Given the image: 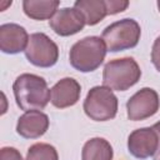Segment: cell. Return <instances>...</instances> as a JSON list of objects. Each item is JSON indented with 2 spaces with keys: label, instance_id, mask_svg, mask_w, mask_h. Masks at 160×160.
Instances as JSON below:
<instances>
[{
  "label": "cell",
  "instance_id": "cell-17",
  "mask_svg": "<svg viewBox=\"0 0 160 160\" xmlns=\"http://www.w3.org/2000/svg\"><path fill=\"white\" fill-rule=\"evenodd\" d=\"M105 6L108 15H115L122 12L129 6V1L126 0H105Z\"/></svg>",
  "mask_w": 160,
  "mask_h": 160
},
{
  "label": "cell",
  "instance_id": "cell-13",
  "mask_svg": "<svg viewBox=\"0 0 160 160\" xmlns=\"http://www.w3.org/2000/svg\"><path fill=\"white\" fill-rule=\"evenodd\" d=\"M59 0H24L22 10L25 15L32 20L51 19L59 10Z\"/></svg>",
  "mask_w": 160,
  "mask_h": 160
},
{
  "label": "cell",
  "instance_id": "cell-20",
  "mask_svg": "<svg viewBox=\"0 0 160 160\" xmlns=\"http://www.w3.org/2000/svg\"><path fill=\"white\" fill-rule=\"evenodd\" d=\"M158 9H159V11H160V0L158 1Z\"/></svg>",
  "mask_w": 160,
  "mask_h": 160
},
{
  "label": "cell",
  "instance_id": "cell-6",
  "mask_svg": "<svg viewBox=\"0 0 160 160\" xmlns=\"http://www.w3.org/2000/svg\"><path fill=\"white\" fill-rule=\"evenodd\" d=\"M129 152L140 160L160 158V121L152 126L134 130L128 138Z\"/></svg>",
  "mask_w": 160,
  "mask_h": 160
},
{
  "label": "cell",
  "instance_id": "cell-8",
  "mask_svg": "<svg viewBox=\"0 0 160 160\" xmlns=\"http://www.w3.org/2000/svg\"><path fill=\"white\" fill-rule=\"evenodd\" d=\"M160 108L158 92L151 88H142L136 91L126 102L128 119L140 121L154 116Z\"/></svg>",
  "mask_w": 160,
  "mask_h": 160
},
{
  "label": "cell",
  "instance_id": "cell-15",
  "mask_svg": "<svg viewBox=\"0 0 160 160\" xmlns=\"http://www.w3.org/2000/svg\"><path fill=\"white\" fill-rule=\"evenodd\" d=\"M112 146L104 138L88 140L81 150V160H112Z\"/></svg>",
  "mask_w": 160,
  "mask_h": 160
},
{
  "label": "cell",
  "instance_id": "cell-19",
  "mask_svg": "<svg viewBox=\"0 0 160 160\" xmlns=\"http://www.w3.org/2000/svg\"><path fill=\"white\" fill-rule=\"evenodd\" d=\"M151 62L155 69L160 72V36H158L152 44L151 49Z\"/></svg>",
  "mask_w": 160,
  "mask_h": 160
},
{
  "label": "cell",
  "instance_id": "cell-1",
  "mask_svg": "<svg viewBox=\"0 0 160 160\" xmlns=\"http://www.w3.org/2000/svg\"><path fill=\"white\" fill-rule=\"evenodd\" d=\"M16 105L26 111L42 110L50 101V90L44 78L35 74H21L12 84Z\"/></svg>",
  "mask_w": 160,
  "mask_h": 160
},
{
  "label": "cell",
  "instance_id": "cell-18",
  "mask_svg": "<svg viewBox=\"0 0 160 160\" xmlns=\"http://www.w3.org/2000/svg\"><path fill=\"white\" fill-rule=\"evenodd\" d=\"M0 160H24L20 151L11 146H4L0 150Z\"/></svg>",
  "mask_w": 160,
  "mask_h": 160
},
{
  "label": "cell",
  "instance_id": "cell-11",
  "mask_svg": "<svg viewBox=\"0 0 160 160\" xmlns=\"http://www.w3.org/2000/svg\"><path fill=\"white\" fill-rule=\"evenodd\" d=\"M80 94V84L72 78H64L50 89V102L58 109L70 108L79 101Z\"/></svg>",
  "mask_w": 160,
  "mask_h": 160
},
{
  "label": "cell",
  "instance_id": "cell-4",
  "mask_svg": "<svg viewBox=\"0 0 160 160\" xmlns=\"http://www.w3.org/2000/svg\"><path fill=\"white\" fill-rule=\"evenodd\" d=\"M141 36V29L136 20L122 19L105 28L101 39L105 42L106 50L110 52L124 51L138 45Z\"/></svg>",
  "mask_w": 160,
  "mask_h": 160
},
{
  "label": "cell",
  "instance_id": "cell-12",
  "mask_svg": "<svg viewBox=\"0 0 160 160\" xmlns=\"http://www.w3.org/2000/svg\"><path fill=\"white\" fill-rule=\"evenodd\" d=\"M49 116L39 110L26 111L19 119L16 124V132L24 139H38L42 136L49 129Z\"/></svg>",
  "mask_w": 160,
  "mask_h": 160
},
{
  "label": "cell",
  "instance_id": "cell-9",
  "mask_svg": "<svg viewBox=\"0 0 160 160\" xmlns=\"http://www.w3.org/2000/svg\"><path fill=\"white\" fill-rule=\"evenodd\" d=\"M49 25L51 30L60 36H71L84 29L85 19L75 8L59 9L50 19Z\"/></svg>",
  "mask_w": 160,
  "mask_h": 160
},
{
  "label": "cell",
  "instance_id": "cell-14",
  "mask_svg": "<svg viewBox=\"0 0 160 160\" xmlns=\"http://www.w3.org/2000/svg\"><path fill=\"white\" fill-rule=\"evenodd\" d=\"M74 8L81 12L89 26L99 24L108 15L105 0H78L74 2Z\"/></svg>",
  "mask_w": 160,
  "mask_h": 160
},
{
  "label": "cell",
  "instance_id": "cell-10",
  "mask_svg": "<svg viewBox=\"0 0 160 160\" xmlns=\"http://www.w3.org/2000/svg\"><path fill=\"white\" fill-rule=\"evenodd\" d=\"M29 38L25 28L19 24H2L0 26V50L10 55L25 51Z\"/></svg>",
  "mask_w": 160,
  "mask_h": 160
},
{
  "label": "cell",
  "instance_id": "cell-5",
  "mask_svg": "<svg viewBox=\"0 0 160 160\" xmlns=\"http://www.w3.org/2000/svg\"><path fill=\"white\" fill-rule=\"evenodd\" d=\"M118 98L106 86H94L84 100V111L94 121H108L118 114Z\"/></svg>",
  "mask_w": 160,
  "mask_h": 160
},
{
  "label": "cell",
  "instance_id": "cell-2",
  "mask_svg": "<svg viewBox=\"0 0 160 160\" xmlns=\"http://www.w3.org/2000/svg\"><path fill=\"white\" fill-rule=\"evenodd\" d=\"M106 46L99 36H86L76 41L69 52L70 65L80 72L96 70L105 60Z\"/></svg>",
  "mask_w": 160,
  "mask_h": 160
},
{
  "label": "cell",
  "instance_id": "cell-16",
  "mask_svg": "<svg viewBox=\"0 0 160 160\" xmlns=\"http://www.w3.org/2000/svg\"><path fill=\"white\" fill-rule=\"evenodd\" d=\"M25 160H59L56 149L46 142H36L28 149Z\"/></svg>",
  "mask_w": 160,
  "mask_h": 160
},
{
  "label": "cell",
  "instance_id": "cell-3",
  "mask_svg": "<svg viewBox=\"0 0 160 160\" xmlns=\"http://www.w3.org/2000/svg\"><path fill=\"white\" fill-rule=\"evenodd\" d=\"M140 66L132 58L110 60L102 70L104 86L116 91H125L130 89L140 80Z\"/></svg>",
  "mask_w": 160,
  "mask_h": 160
},
{
  "label": "cell",
  "instance_id": "cell-7",
  "mask_svg": "<svg viewBox=\"0 0 160 160\" xmlns=\"http://www.w3.org/2000/svg\"><path fill=\"white\" fill-rule=\"evenodd\" d=\"M28 61L38 68H51L58 62L59 48L44 32H34L25 49Z\"/></svg>",
  "mask_w": 160,
  "mask_h": 160
}]
</instances>
